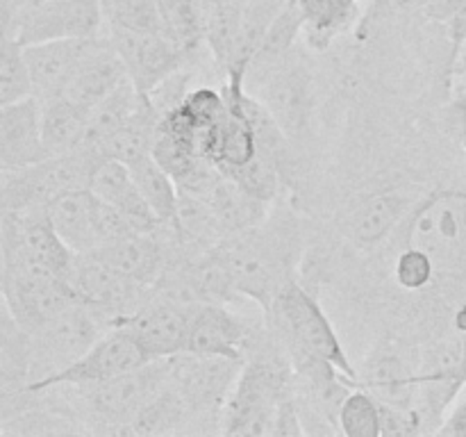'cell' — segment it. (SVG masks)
I'll return each mask as SVG.
<instances>
[{
  "instance_id": "obj_12",
  "label": "cell",
  "mask_w": 466,
  "mask_h": 437,
  "mask_svg": "<svg viewBox=\"0 0 466 437\" xmlns=\"http://www.w3.org/2000/svg\"><path fill=\"white\" fill-rule=\"evenodd\" d=\"M189 312L191 305L153 291L144 305L118 319L114 326L126 328L148 360H167L187 351Z\"/></svg>"
},
{
  "instance_id": "obj_15",
  "label": "cell",
  "mask_w": 466,
  "mask_h": 437,
  "mask_svg": "<svg viewBox=\"0 0 466 437\" xmlns=\"http://www.w3.org/2000/svg\"><path fill=\"white\" fill-rule=\"evenodd\" d=\"M103 39L105 35H98L25 46V57L27 64H30L36 98H59L68 82H71V77L77 73V68L98 48Z\"/></svg>"
},
{
  "instance_id": "obj_36",
  "label": "cell",
  "mask_w": 466,
  "mask_h": 437,
  "mask_svg": "<svg viewBox=\"0 0 466 437\" xmlns=\"http://www.w3.org/2000/svg\"><path fill=\"white\" fill-rule=\"evenodd\" d=\"M453 330L458 332V335L466 337V300L458 305V310L453 312Z\"/></svg>"
},
{
  "instance_id": "obj_6",
  "label": "cell",
  "mask_w": 466,
  "mask_h": 437,
  "mask_svg": "<svg viewBox=\"0 0 466 437\" xmlns=\"http://www.w3.org/2000/svg\"><path fill=\"white\" fill-rule=\"evenodd\" d=\"M112 328V321L105 312L86 303H76L64 310L59 317L46 323L36 332H30L32 340V387L44 381L50 373L80 358L100 335Z\"/></svg>"
},
{
  "instance_id": "obj_22",
  "label": "cell",
  "mask_w": 466,
  "mask_h": 437,
  "mask_svg": "<svg viewBox=\"0 0 466 437\" xmlns=\"http://www.w3.org/2000/svg\"><path fill=\"white\" fill-rule=\"evenodd\" d=\"M41 127L48 158L76 153L89 146V112L66 98L41 100Z\"/></svg>"
},
{
  "instance_id": "obj_11",
  "label": "cell",
  "mask_w": 466,
  "mask_h": 437,
  "mask_svg": "<svg viewBox=\"0 0 466 437\" xmlns=\"http://www.w3.org/2000/svg\"><path fill=\"white\" fill-rule=\"evenodd\" d=\"M0 280H3V308H7L18 326L27 332H36L59 317L64 310L80 303L66 278L3 267Z\"/></svg>"
},
{
  "instance_id": "obj_10",
  "label": "cell",
  "mask_w": 466,
  "mask_h": 437,
  "mask_svg": "<svg viewBox=\"0 0 466 437\" xmlns=\"http://www.w3.org/2000/svg\"><path fill=\"white\" fill-rule=\"evenodd\" d=\"M150 362L135 341V337L121 326H112L100 335L85 353L59 371L50 373L44 381L27 387L30 391L50 390V387H86L107 382L112 378L130 373Z\"/></svg>"
},
{
  "instance_id": "obj_9",
  "label": "cell",
  "mask_w": 466,
  "mask_h": 437,
  "mask_svg": "<svg viewBox=\"0 0 466 437\" xmlns=\"http://www.w3.org/2000/svg\"><path fill=\"white\" fill-rule=\"evenodd\" d=\"M248 85L250 89L246 91L267 105L289 139L305 135L314 107V80L296 48L267 73L246 82V86Z\"/></svg>"
},
{
  "instance_id": "obj_35",
  "label": "cell",
  "mask_w": 466,
  "mask_h": 437,
  "mask_svg": "<svg viewBox=\"0 0 466 437\" xmlns=\"http://www.w3.org/2000/svg\"><path fill=\"white\" fill-rule=\"evenodd\" d=\"M250 0H203L205 7L214 9H244Z\"/></svg>"
},
{
  "instance_id": "obj_18",
  "label": "cell",
  "mask_w": 466,
  "mask_h": 437,
  "mask_svg": "<svg viewBox=\"0 0 466 437\" xmlns=\"http://www.w3.org/2000/svg\"><path fill=\"white\" fill-rule=\"evenodd\" d=\"M89 189L105 203L121 209L137 232H157L164 228L137 187L130 167L121 159L100 158L91 173Z\"/></svg>"
},
{
  "instance_id": "obj_4",
  "label": "cell",
  "mask_w": 466,
  "mask_h": 437,
  "mask_svg": "<svg viewBox=\"0 0 466 437\" xmlns=\"http://www.w3.org/2000/svg\"><path fill=\"white\" fill-rule=\"evenodd\" d=\"M168 382V358L150 360L144 367L86 387H66L76 396V412L91 419V431L126 435L132 419Z\"/></svg>"
},
{
  "instance_id": "obj_19",
  "label": "cell",
  "mask_w": 466,
  "mask_h": 437,
  "mask_svg": "<svg viewBox=\"0 0 466 437\" xmlns=\"http://www.w3.org/2000/svg\"><path fill=\"white\" fill-rule=\"evenodd\" d=\"M50 223L73 253L100 249V198L85 187L57 196L48 205Z\"/></svg>"
},
{
  "instance_id": "obj_23",
  "label": "cell",
  "mask_w": 466,
  "mask_h": 437,
  "mask_svg": "<svg viewBox=\"0 0 466 437\" xmlns=\"http://www.w3.org/2000/svg\"><path fill=\"white\" fill-rule=\"evenodd\" d=\"M127 167L162 226L173 230L177 221V208H180V187H177L176 178L153 158V153L135 159Z\"/></svg>"
},
{
  "instance_id": "obj_24",
  "label": "cell",
  "mask_w": 466,
  "mask_h": 437,
  "mask_svg": "<svg viewBox=\"0 0 466 437\" xmlns=\"http://www.w3.org/2000/svg\"><path fill=\"white\" fill-rule=\"evenodd\" d=\"M159 9L164 35L180 48L187 59H194L203 46L208 48L203 0H159Z\"/></svg>"
},
{
  "instance_id": "obj_26",
  "label": "cell",
  "mask_w": 466,
  "mask_h": 437,
  "mask_svg": "<svg viewBox=\"0 0 466 437\" xmlns=\"http://www.w3.org/2000/svg\"><path fill=\"white\" fill-rule=\"evenodd\" d=\"M337 432L346 437H380L382 403L367 387H355L337 410Z\"/></svg>"
},
{
  "instance_id": "obj_29",
  "label": "cell",
  "mask_w": 466,
  "mask_h": 437,
  "mask_svg": "<svg viewBox=\"0 0 466 437\" xmlns=\"http://www.w3.org/2000/svg\"><path fill=\"white\" fill-rule=\"evenodd\" d=\"M394 280L405 291H423L437 282L435 264L423 250L405 244V249L396 255Z\"/></svg>"
},
{
  "instance_id": "obj_1",
  "label": "cell",
  "mask_w": 466,
  "mask_h": 437,
  "mask_svg": "<svg viewBox=\"0 0 466 437\" xmlns=\"http://www.w3.org/2000/svg\"><path fill=\"white\" fill-rule=\"evenodd\" d=\"M235 294L258 300L267 312L282 287L294 280L300 258V228L291 214H268L259 226L212 249Z\"/></svg>"
},
{
  "instance_id": "obj_2",
  "label": "cell",
  "mask_w": 466,
  "mask_h": 437,
  "mask_svg": "<svg viewBox=\"0 0 466 437\" xmlns=\"http://www.w3.org/2000/svg\"><path fill=\"white\" fill-rule=\"evenodd\" d=\"M280 351L282 346H278V351H258L246 358L223 408V435H276L282 405L296 396L294 367Z\"/></svg>"
},
{
  "instance_id": "obj_21",
  "label": "cell",
  "mask_w": 466,
  "mask_h": 437,
  "mask_svg": "<svg viewBox=\"0 0 466 437\" xmlns=\"http://www.w3.org/2000/svg\"><path fill=\"white\" fill-rule=\"evenodd\" d=\"M303 18V41L314 53H326L360 21V0H296Z\"/></svg>"
},
{
  "instance_id": "obj_17",
  "label": "cell",
  "mask_w": 466,
  "mask_h": 437,
  "mask_svg": "<svg viewBox=\"0 0 466 437\" xmlns=\"http://www.w3.org/2000/svg\"><path fill=\"white\" fill-rule=\"evenodd\" d=\"M419 196L408 187L396 189H382L360 200L346 221L349 239L358 249H371L396 230L403 218H410L412 209L417 208Z\"/></svg>"
},
{
  "instance_id": "obj_13",
  "label": "cell",
  "mask_w": 466,
  "mask_h": 437,
  "mask_svg": "<svg viewBox=\"0 0 466 437\" xmlns=\"http://www.w3.org/2000/svg\"><path fill=\"white\" fill-rule=\"evenodd\" d=\"M137 91L150 96L162 82L182 71L187 57L167 35L105 30Z\"/></svg>"
},
{
  "instance_id": "obj_5",
  "label": "cell",
  "mask_w": 466,
  "mask_h": 437,
  "mask_svg": "<svg viewBox=\"0 0 466 437\" xmlns=\"http://www.w3.org/2000/svg\"><path fill=\"white\" fill-rule=\"evenodd\" d=\"M100 155L91 146L25 168L3 171V208H48L57 196L89 187Z\"/></svg>"
},
{
  "instance_id": "obj_8",
  "label": "cell",
  "mask_w": 466,
  "mask_h": 437,
  "mask_svg": "<svg viewBox=\"0 0 466 437\" xmlns=\"http://www.w3.org/2000/svg\"><path fill=\"white\" fill-rule=\"evenodd\" d=\"M246 360L177 353L168 358V382L189 405L194 422L221 419Z\"/></svg>"
},
{
  "instance_id": "obj_28",
  "label": "cell",
  "mask_w": 466,
  "mask_h": 437,
  "mask_svg": "<svg viewBox=\"0 0 466 437\" xmlns=\"http://www.w3.org/2000/svg\"><path fill=\"white\" fill-rule=\"evenodd\" d=\"M105 30H132L164 35L159 0H103Z\"/></svg>"
},
{
  "instance_id": "obj_16",
  "label": "cell",
  "mask_w": 466,
  "mask_h": 437,
  "mask_svg": "<svg viewBox=\"0 0 466 437\" xmlns=\"http://www.w3.org/2000/svg\"><path fill=\"white\" fill-rule=\"evenodd\" d=\"M48 158L41 127V100L0 105V168H25Z\"/></svg>"
},
{
  "instance_id": "obj_20",
  "label": "cell",
  "mask_w": 466,
  "mask_h": 437,
  "mask_svg": "<svg viewBox=\"0 0 466 437\" xmlns=\"http://www.w3.org/2000/svg\"><path fill=\"white\" fill-rule=\"evenodd\" d=\"M123 80H127V71L123 66L118 53L114 50L109 36L105 35L98 48L77 68V73L71 77V82H68L66 89H64V94L59 98H66L76 107L91 112Z\"/></svg>"
},
{
  "instance_id": "obj_37",
  "label": "cell",
  "mask_w": 466,
  "mask_h": 437,
  "mask_svg": "<svg viewBox=\"0 0 466 437\" xmlns=\"http://www.w3.org/2000/svg\"><path fill=\"white\" fill-rule=\"evenodd\" d=\"M451 76H466V41L462 48L458 50V57H455L453 68H451Z\"/></svg>"
},
{
  "instance_id": "obj_27",
  "label": "cell",
  "mask_w": 466,
  "mask_h": 437,
  "mask_svg": "<svg viewBox=\"0 0 466 437\" xmlns=\"http://www.w3.org/2000/svg\"><path fill=\"white\" fill-rule=\"evenodd\" d=\"M25 98H36L30 64L25 57V46L18 44L14 36L3 35V46H0V105H12Z\"/></svg>"
},
{
  "instance_id": "obj_38",
  "label": "cell",
  "mask_w": 466,
  "mask_h": 437,
  "mask_svg": "<svg viewBox=\"0 0 466 437\" xmlns=\"http://www.w3.org/2000/svg\"><path fill=\"white\" fill-rule=\"evenodd\" d=\"M360 3H362V0H360Z\"/></svg>"
},
{
  "instance_id": "obj_33",
  "label": "cell",
  "mask_w": 466,
  "mask_h": 437,
  "mask_svg": "<svg viewBox=\"0 0 466 437\" xmlns=\"http://www.w3.org/2000/svg\"><path fill=\"white\" fill-rule=\"evenodd\" d=\"M387 3H390L391 7L400 14H417V12L426 14L431 0H387Z\"/></svg>"
},
{
  "instance_id": "obj_32",
  "label": "cell",
  "mask_w": 466,
  "mask_h": 437,
  "mask_svg": "<svg viewBox=\"0 0 466 437\" xmlns=\"http://www.w3.org/2000/svg\"><path fill=\"white\" fill-rule=\"evenodd\" d=\"M440 435H458L466 437V387L458 394V399L453 401V405L446 412L444 422L440 426Z\"/></svg>"
},
{
  "instance_id": "obj_3",
  "label": "cell",
  "mask_w": 466,
  "mask_h": 437,
  "mask_svg": "<svg viewBox=\"0 0 466 437\" xmlns=\"http://www.w3.org/2000/svg\"><path fill=\"white\" fill-rule=\"evenodd\" d=\"M405 244L432 259L437 282L466 285V189L446 187L419 200Z\"/></svg>"
},
{
  "instance_id": "obj_31",
  "label": "cell",
  "mask_w": 466,
  "mask_h": 437,
  "mask_svg": "<svg viewBox=\"0 0 466 437\" xmlns=\"http://www.w3.org/2000/svg\"><path fill=\"white\" fill-rule=\"evenodd\" d=\"M440 127L455 146L466 150V76H455V85L440 112Z\"/></svg>"
},
{
  "instance_id": "obj_30",
  "label": "cell",
  "mask_w": 466,
  "mask_h": 437,
  "mask_svg": "<svg viewBox=\"0 0 466 437\" xmlns=\"http://www.w3.org/2000/svg\"><path fill=\"white\" fill-rule=\"evenodd\" d=\"M426 16L441 27L451 44V68H453L458 50L466 41V0H431Z\"/></svg>"
},
{
  "instance_id": "obj_14",
  "label": "cell",
  "mask_w": 466,
  "mask_h": 437,
  "mask_svg": "<svg viewBox=\"0 0 466 437\" xmlns=\"http://www.w3.org/2000/svg\"><path fill=\"white\" fill-rule=\"evenodd\" d=\"M253 344L255 330L250 321L228 310L226 303L200 300L191 305L185 353L246 360Z\"/></svg>"
},
{
  "instance_id": "obj_25",
  "label": "cell",
  "mask_w": 466,
  "mask_h": 437,
  "mask_svg": "<svg viewBox=\"0 0 466 437\" xmlns=\"http://www.w3.org/2000/svg\"><path fill=\"white\" fill-rule=\"evenodd\" d=\"M148 96L139 94L132 80H123L109 96H105L98 105L89 112V146L98 148L109 135L118 130L126 121L135 117L137 109Z\"/></svg>"
},
{
  "instance_id": "obj_7",
  "label": "cell",
  "mask_w": 466,
  "mask_h": 437,
  "mask_svg": "<svg viewBox=\"0 0 466 437\" xmlns=\"http://www.w3.org/2000/svg\"><path fill=\"white\" fill-rule=\"evenodd\" d=\"M3 35L23 46L105 35L103 0H36L3 21Z\"/></svg>"
},
{
  "instance_id": "obj_34",
  "label": "cell",
  "mask_w": 466,
  "mask_h": 437,
  "mask_svg": "<svg viewBox=\"0 0 466 437\" xmlns=\"http://www.w3.org/2000/svg\"><path fill=\"white\" fill-rule=\"evenodd\" d=\"M32 3H36V0H3V21L12 18L14 14L21 12V9H25Z\"/></svg>"
}]
</instances>
